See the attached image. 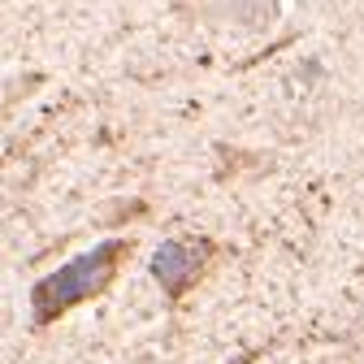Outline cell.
I'll use <instances>...</instances> for the list:
<instances>
[{
  "label": "cell",
  "mask_w": 364,
  "mask_h": 364,
  "mask_svg": "<svg viewBox=\"0 0 364 364\" xmlns=\"http://www.w3.org/2000/svg\"><path fill=\"white\" fill-rule=\"evenodd\" d=\"M117 260H122V243H105L100 252H91V256L74 260L70 269L53 273L48 282H39V291H35L39 316L48 321V316H57L61 308H70V304H78V299H87V295H96L100 287H109Z\"/></svg>",
  "instance_id": "1"
},
{
  "label": "cell",
  "mask_w": 364,
  "mask_h": 364,
  "mask_svg": "<svg viewBox=\"0 0 364 364\" xmlns=\"http://www.w3.org/2000/svg\"><path fill=\"white\" fill-rule=\"evenodd\" d=\"M156 273L169 282V291H178V282L196 273V256H191L187 247H182V243H169V247L156 256Z\"/></svg>",
  "instance_id": "2"
}]
</instances>
